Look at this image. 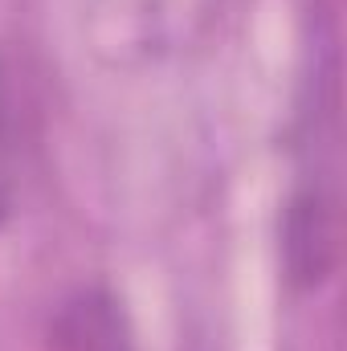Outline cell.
Listing matches in <instances>:
<instances>
[{
    "label": "cell",
    "instance_id": "cell-2",
    "mask_svg": "<svg viewBox=\"0 0 347 351\" xmlns=\"http://www.w3.org/2000/svg\"><path fill=\"white\" fill-rule=\"evenodd\" d=\"M45 351H139V343L123 298L90 282L58 302L45 327Z\"/></svg>",
    "mask_w": 347,
    "mask_h": 351
},
{
    "label": "cell",
    "instance_id": "cell-3",
    "mask_svg": "<svg viewBox=\"0 0 347 351\" xmlns=\"http://www.w3.org/2000/svg\"><path fill=\"white\" fill-rule=\"evenodd\" d=\"M16 208V98L12 74L0 58V225Z\"/></svg>",
    "mask_w": 347,
    "mask_h": 351
},
{
    "label": "cell",
    "instance_id": "cell-1",
    "mask_svg": "<svg viewBox=\"0 0 347 351\" xmlns=\"http://www.w3.org/2000/svg\"><path fill=\"white\" fill-rule=\"evenodd\" d=\"M282 265L290 286L319 290L339 265V184L294 180L282 208Z\"/></svg>",
    "mask_w": 347,
    "mask_h": 351
}]
</instances>
